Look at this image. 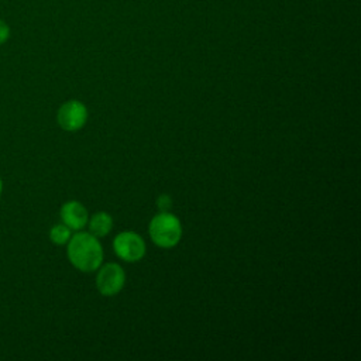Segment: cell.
Wrapping results in <instances>:
<instances>
[{
    "mask_svg": "<svg viewBox=\"0 0 361 361\" xmlns=\"http://www.w3.org/2000/svg\"><path fill=\"white\" fill-rule=\"evenodd\" d=\"M87 120V110L83 103L79 100H68L65 102L58 113L56 121L59 127L65 131H76L80 130Z\"/></svg>",
    "mask_w": 361,
    "mask_h": 361,
    "instance_id": "obj_4",
    "label": "cell"
},
{
    "mask_svg": "<svg viewBox=\"0 0 361 361\" xmlns=\"http://www.w3.org/2000/svg\"><path fill=\"white\" fill-rule=\"evenodd\" d=\"M87 223H89L90 234H93L97 238L107 235L109 231L111 230V226H113V220L106 212L94 213L90 217V220H87Z\"/></svg>",
    "mask_w": 361,
    "mask_h": 361,
    "instance_id": "obj_7",
    "label": "cell"
},
{
    "mask_svg": "<svg viewBox=\"0 0 361 361\" xmlns=\"http://www.w3.org/2000/svg\"><path fill=\"white\" fill-rule=\"evenodd\" d=\"M68 258L71 264L83 272L96 271L103 261V250L90 233H76L68 241Z\"/></svg>",
    "mask_w": 361,
    "mask_h": 361,
    "instance_id": "obj_1",
    "label": "cell"
},
{
    "mask_svg": "<svg viewBox=\"0 0 361 361\" xmlns=\"http://www.w3.org/2000/svg\"><path fill=\"white\" fill-rule=\"evenodd\" d=\"M61 219L62 223L71 230H82L87 224L89 216L86 207L82 203L76 200H69L61 207Z\"/></svg>",
    "mask_w": 361,
    "mask_h": 361,
    "instance_id": "obj_6",
    "label": "cell"
},
{
    "mask_svg": "<svg viewBox=\"0 0 361 361\" xmlns=\"http://www.w3.org/2000/svg\"><path fill=\"white\" fill-rule=\"evenodd\" d=\"M113 248L116 254L127 262L140 261L145 254L144 240L140 234L133 231L120 233L113 241Z\"/></svg>",
    "mask_w": 361,
    "mask_h": 361,
    "instance_id": "obj_3",
    "label": "cell"
},
{
    "mask_svg": "<svg viewBox=\"0 0 361 361\" xmlns=\"http://www.w3.org/2000/svg\"><path fill=\"white\" fill-rule=\"evenodd\" d=\"M124 282H126V275L123 268L118 264H113V262L102 267L96 278L97 289L104 296L117 295L123 289Z\"/></svg>",
    "mask_w": 361,
    "mask_h": 361,
    "instance_id": "obj_5",
    "label": "cell"
},
{
    "mask_svg": "<svg viewBox=\"0 0 361 361\" xmlns=\"http://www.w3.org/2000/svg\"><path fill=\"white\" fill-rule=\"evenodd\" d=\"M149 235L152 241L162 248L173 247L182 235L180 221L173 214L161 212L149 223Z\"/></svg>",
    "mask_w": 361,
    "mask_h": 361,
    "instance_id": "obj_2",
    "label": "cell"
},
{
    "mask_svg": "<svg viewBox=\"0 0 361 361\" xmlns=\"http://www.w3.org/2000/svg\"><path fill=\"white\" fill-rule=\"evenodd\" d=\"M157 206L161 212H168L172 206V199L168 196V195H161L158 199H157Z\"/></svg>",
    "mask_w": 361,
    "mask_h": 361,
    "instance_id": "obj_9",
    "label": "cell"
},
{
    "mask_svg": "<svg viewBox=\"0 0 361 361\" xmlns=\"http://www.w3.org/2000/svg\"><path fill=\"white\" fill-rule=\"evenodd\" d=\"M8 37H10V27L6 24V21L0 18V44L6 42Z\"/></svg>",
    "mask_w": 361,
    "mask_h": 361,
    "instance_id": "obj_10",
    "label": "cell"
},
{
    "mask_svg": "<svg viewBox=\"0 0 361 361\" xmlns=\"http://www.w3.org/2000/svg\"><path fill=\"white\" fill-rule=\"evenodd\" d=\"M71 228L68 226H65L63 223H59V224H55L52 226V228L49 230V238L54 244L56 245H63L69 241L71 238Z\"/></svg>",
    "mask_w": 361,
    "mask_h": 361,
    "instance_id": "obj_8",
    "label": "cell"
},
{
    "mask_svg": "<svg viewBox=\"0 0 361 361\" xmlns=\"http://www.w3.org/2000/svg\"><path fill=\"white\" fill-rule=\"evenodd\" d=\"M1 192H3V180L0 178V195H1Z\"/></svg>",
    "mask_w": 361,
    "mask_h": 361,
    "instance_id": "obj_11",
    "label": "cell"
}]
</instances>
